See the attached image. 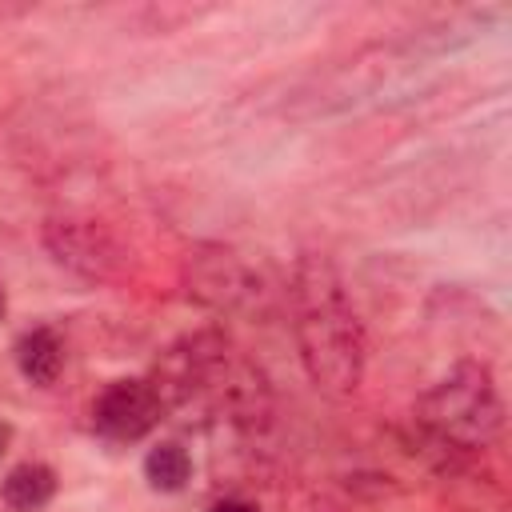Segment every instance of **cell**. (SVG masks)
Wrapping results in <instances>:
<instances>
[{
  "mask_svg": "<svg viewBox=\"0 0 512 512\" xmlns=\"http://www.w3.org/2000/svg\"><path fill=\"white\" fill-rule=\"evenodd\" d=\"M292 336L304 376L328 396H352L364 380V324L328 256L304 252L288 280Z\"/></svg>",
  "mask_w": 512,
  "mask_h": 512,
  "instance_id": "1",
  "label": "cell"
},
{
  "mask_svg": "<svg viewBox=\"0 0 512 512\" xmlns=\"http://www.w3.org/2000/svg\"><path fill=\"white\" fill-rule=\"evenodd\" d=\"M416 428L448 452H480L504 428V400L488 364L460 360L416 400Z\"/></svg>",
  "mask_w": 512,
  "mask_h": 512,
  "instance_id": "2",
  "label": "cell"
},
{
  "mask_svg": "<svg viewBox=\"0 0 512 512\" xmlns=\"http://www.w3.org/2000/svg\"><path fill=\"white\" fill-rule=\"evenodd\" d=\"M184 284H188V296H196L216 312H256L268 296L264 276L240 252L220 244H204L188 252Z\"/></svg>",
  "mask_w": 512,
  "mask_h": 512,
  "instance_id": "3",
  "label": "cell"
},
{
  "mask_svg": "<svg viewBox=\"0 0 512 512\" xmlns=\"http://www.w3.org/2000/svg\"><path fill=\"white\" fill-rule=\"evenodd\" d=\"M44 244L60 268L76 272L88 284L112 280L124 264L116 236L100 220H88V216H52L44 224Z\"/></svg>",
  "mask_w": 512,
  "mask_h": 512,
  "instance_id": "4",
  "label": "cell"
},
{
  "mask_svg": "<svg viewBox=\"0 0 512 512\" xmlns=\"http://www.w3.org/2000/svg\"><path fill=\"white\" fill-rule=\"evenodd\" d=\"M164 416L168 412H164L152 380H140V376L112 380L96 396V404H92V428L104 440H112V444H136V440H144Z\"/></svg>",
  "mask_w": 512,
  "mask_h": 512,
  "instance_id": "5",
  "label": "cell"
},
{
  "mask_svg": "<svg viewBox=\"0 0 512 512\" xmlns=\"http://www.w3.org/2000/svg\"><path fill=\"white\" fill-rule=\"evenodd\" d=\"M12 352H16V368H20V376H24L28 384L48 388V384H56V376L64 372V340H60V332L48 328V324L28 328V332L16 340Z\"/></svg>",
  "mask_w": 512,
  "mask_h": 512,
  "instance_id": "6",
  "label": "cell"
},
{
  "mask_svg": "<svg viewBox=\"0 0 512 512\" xmlns=\"http://www.w3.org/2000/svg\"><path fill=\"white\" fill-rule=\"evenodd\" d=\"M0 496H4V504L12 512H40L56 496V472L48 464H40V460H24L4 476Z\"/></svg>",
  "mask_w": 512,
  "mask_h": 512,
  "instance_id": "7",
  "label": "cell"
},
{
  "mask_svg": "<svg viewBox=\"0 0 512 512\" xmlns=\"http://www.w3.org/2000/svg\"><path fill=\"white\" fill-rule=\"evenodd\" d=\"M144 476H148V484L160 488V492H180V488L188 484V476H192V456H188V448L176 444V440H164V444L148 448V456H144Z\"/></svg>",
  "mask_w": 512,
  "mask_h": 512,
  "instance_id": "8",
  "label": "cell"
},
{
  "mask_svg": "<svg viewBox=\"0 0 512 512\" xmlns=\"http://www.w3.org/2000/svg\"><path fill=\"white\" fill-rule=\"evenodd\" d=\"M208 512H256V504H248V500H240V496H224V500H216Z\"/></svg>",
  "mask_w": 512,
  "mask_h": 512,
  "instance_id": "9",
  "label": "cell"
},
{
  "mask_svg": "<svg viewBox=\"0 0 512 512\" xmlns=\"http://www.w3.org/2000/svg\"><path fill=\"white\" fill-rule=\"evenodd\" d=\"M8 444H12V424H4V420H0V456L8 452Z\"/></svg>",
  "mask_w": 512,
  "mask_h": 512,
  "instance_id": "10",
  "label": "cell"
},
{
  "mask_svg": "<svg viewBox=\"0 0 512 512\" xmlns=\"http://www.w3.org/2000/svg\"><path fill=\"white\" fill-rule=\"evenodd\" d=\"M4 308H8V300H4V288H0V320H4Z\"/></svg>",
  "mask_w": 512,
  "mask_h": 512,
  "instance_id": "11",
  "label": "cell"
}]
</instances>
